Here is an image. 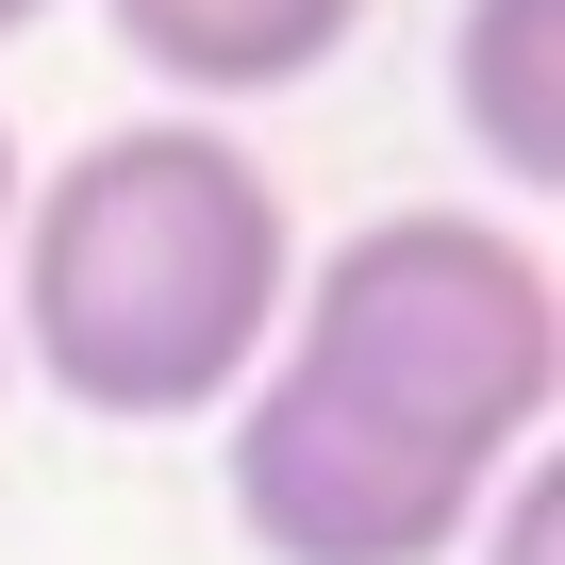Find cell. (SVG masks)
I'll use <instances>...</instances> for the list:
<instances>
[{"label":"cell","instance_id":"obj_6","mask_svg":"<svg viewBox=\"0 0 565 565\" xmlns=\"http://www.w3.org/2000/svg\"><path fill=\"white\" fill-rule=\"evenodd\" d=\"M18 183H34V167H18V117H0V233H18Z\"/></svg>","mask_w":565,"mask_h":565},{"label":"cell","instance_id":"obj_8","mask_svg":"<svg viewBox=\"0 0 565 565\" xmlns=\"http://www.w3.org/2000/svg\"><path fill=\"white\" fill-rule=\"evenodd\" d=\"M0 383H18V350H0Z\"/></svg>","mask_w":565,"mask_h":565},{"label":"cell","instance_id":"obj_7","mask_svg":"<svg viewBox=\"0 0 565 565\" xmlns=\"http://www.w3.org/2000/svg\"><path fill=\"white\" fill-rule=\"evenodd\" d=\"M34 18H67V0H0V51H18V34H34Z\"/></svg>","mask_w":565,"mask_h":565},{"label":"cell","instance_id":"obj_3","mask_svg":"<svg viewBox=\"0 0 565 565\" xmlns=\"http://www.w3.org/2000/svg\"><path fill=\"white\" fill-rule=\"evenodd\" d=\"M216 482H233V532H249L266 565H449V548L482 532V482H433L416 449L350 433L333 399H300L282 366L233 383Z\"/></svg>","mask_w":565,"mask_h":565},{"label":"cell","instance_id":"obj_4","mask_svg":"<svg viewBox=\"0 0 565 565\" xmlns=\"http://www.w3.org/2000/svg\"><path fill=\"white\" fill-rule=\"evenodd\" d=\"M100 34L167 84V117H216V100L317 84V67L366 34V0H100Z\"/></svg>","mask_w":565,"mask_h":565},{"label":"cell","instance_id":"obj_5","mask_svg":"<svg viewBox=\"0 0 565 565\" xmlns=\"http://www.w3.org/2000/svg\"><path fill=\"white\" fill-rule=\"evenodd\" d=\"M449 117L515 200L565 183V0H466L449 18Z\"/></svg>","mask_w":565,"mask_h":565},{"label":"cell","instance_id":"obj_2","mask_svg":"<svg viewBox=\"0 0 565 565\" xmlns=\"http://www.w3.org/2000/svg\"><path fill=\"white\" fill-rule=\"evenodd\" d=\"M266 366L333 399L350 433L416 449L433 482H515L548 466V416H565V282L515 216H466V200H416V216H366L333 233L300 282H282V333Z\"/></svg>","mask_w":565,"mask_h":565},{"label":"cell","instance_id":"obj_1","mask_svg":"<svg viewBox=\"0 0 565 565\" xmlns=\"http://www.w3.org/2000/svg\"><path fill=\"white\" fill-rule=\"evenodd\" d=\"M282 282H300V216L266 150H233L216 117H117L51 183H18L0 350L100 433H183L233 416V383L266 366Z\"/></svg>","mask_w":565,"mask_h":565}]
</instances>
